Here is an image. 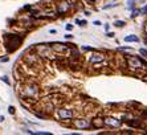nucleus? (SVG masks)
I'll return each mask as SVG.
<instances>
[{"mask_svg":"<svg viewBox=\"0 0 147 135\" xmlns=\"http://www.w3.org/2000/svg\"><path fill=\"white\" fill-rule=\"evenodd\" d=\"M21 41H23V37H19L17 34H8L7 41H5V47H7V49L9 52H13L20 47Z\"/></svg>","mask_w":147,"mask_h":135,"instance_id":"obj_1","label":"nucleus"},{"mask_svg":"<svg viewBox=\"0 0 147 135\" xmlns=\"http://www.w3.org/2000/svg\"><path fill=\"white\" fill-rule=\"evenodd\" d=\"M38 93V89L36 85L31 84V85H27L24 89H23V95H24L25 98H32L34 97V95H37Z\"/></svg>","mask_w":147,"mask_h":135,"instance_id":"obj_2","label":"nucleus"},{"mask_svg":"<svg viewBox=\"0 0 147 135\" xmlns=\"http://www.w3.org/2000/svg\"><path fill=\"white\" fill-rule=\"evenodd\" d=\"M73 126L80 130H86V128H93L92 127V122L88 121V119H77V121L73 122Z\"/></svg>","mask_w":147,"mask_h":135,"instance_id":"obj_3","label":"nucleus"},{"mask_svg":"<svg viewBox=\"0 0 147 135\" xmlns=\"http://www.w3.org/2000/svg\"><path fill=\"white\" fill-rule=\"evenodd\" d=\"M103 122H105V126H110V127H119L121 125H122V121H119V119H115L113 118V117H106V118H103Z\"/></svg>","mask_w":147,"mask_h":135,"instance_id":"obj_4","label":"nucleus"},{"mask_svg":"<svg viewBox=\"0 0 147 135\" xmlns=\"http://www.w3.org/2000/svg\"><path fill=\"white\" fill-rule=\"evenodd\" d=\"M60 119H72L73 118V111L69 109H60L57 111Z\"/></svg>","mask_w":147,"mask_h":135,"instance_id":"obj_5","label":"nucleus"},{"mask_svg":"<svg viewBox=\"0 0 147 135\" xmlns=\"http://www.w3.org/2000/svg\"><path fill=\"white\" fill-rule=\"evenodd\" d=\"M129 64L131 65V68H135V69H138V68H142V66H146V62L144 61H142L139 57H133L130 61H129Z\"/></svg>","mask_w":147,"mask_h":135,"instance_id":"obj_6","label":"nucleus"},{"mask_svg":"<svg viewBox=\"0 0 147 135\" xmlns=\"http://www.w3.org/2000/svg\"><path fill=\"white\" fill-rule=\"evenodd\" d=\"M92 122V127L93 128H102L105 126V122H103L102 118H94Z\"/></svg>","mask_w":147,"mask_h":135,"instance_id":"obj_7","label":"nucleus"},{"mask_svg":"<svg viewBox=\"0 0 147 135\" xmlns=\"http://www.w3.org/2000/svg\"><path fill=\"white\" fill-rule=\"evenodd\" d=\"M105 60V56L103 54H94L92 58H90V62H101V61H103Z\"/></svg>","mask_w":147,"mask_h":135,"instance_id":"obj_8","label":"nucleus"},{"mask_svg":"<svg viewBox=\"0 0 147 135\" xmlns=\"http://www.w3.org/2000/svg\"><path fill=\"white\" fill-rule=\"evenodd\" d=\"M126 123L129 126H131V127H139L142 121L140 119H131V121H126Z\"/></svg>","mask_w":147,"mask_h":135,"instance_id":"obj_9","label":"nucleus"},{"mask_svg":"<svg viewBox=\"0 0 147 135\" xmlns=\"http://www.w3.org/2000/svg\"><path fill=\"white\" fill-rule=\"evenodd\" d=\"M69 7H70L69 3H65V1L61 3L60 4V7H58V14H64V12H66V11L69 9Z\"/></svg>","mask_w":147,"mask_h":135,"instance_id":"obj_10","label":"nucleus"},{"mask_svg":"<svg viewBox=\"0 0 147 135\" xmlns=\"http://www.w3.org/2000/svg\"><path fill=\"white\" fill-rule=\"evenodd\" d=\"M125 41H127V43H138L139 41V37H137V36H134V34H131V36H126L125 37Z\"/></svg>","mask_w":147,"mask_h":135,"instance_id":"obj_11","label":"nucleus"},{"mask_svg":"<svg viewBox=\"0 0 147 135\" xmlns=\"http://www.w3.org/2000/svg\"><path fill=\"white\" fill-rule=\"evenodd\" d=\"M135 0H129V1H127V8H129V9H134V5H135Z\"/></svg>","mask_w":147,"mask_h":135,"instance_id":"obj_12","label":"nucleus"},{"mask_svg":"<svg viewBox=\"0 0 147 135\" xmlns=\"http://www.w3.org/2000/svg\"><path fill=\"white\" fill-rule=\"evenodd\" d=\"M114 25L115 27H125V21H122V20H117V21H114Z\"/></svg>","mask_w":147,"mask_h":135,"instance_id":"obj_13","label":"nucleus"},{"mask_svg":"<svg viewBox=\"0 0 147 135\" xmlns=\"http://www.w3.org/2000/svg\"><path fill=\"white\" fill-rule=\"evenodd\" d=\"M119 51H133V48H130V47H121Z\"/></svg>","mask_w":147,"mask_h":135,"instance_id":"obj_14","label":"nucleus"},{"mask_svg":"<svg viewBox=\"0 0 147 135\" xmlns=\"http://www.w3.org/2000/svg\"><path fill=\"white\" fill-rule=\"evenodd\" d=\"M1 81H4V82H5V84H8V85H9V81H8V78L5 77V76H3V77H1Z\"/></svg>","mask_w":147,"mask_h":135,"instance_id":"obj_15","label":"nucleus"},{"mask_svg":"<svg viewBox=\"0 0 147 135\" xmlns=\"http://www.w3.org/2000/svg\"><path fill=\"white\" fill-rule=\"evenodd\" d=\"M139 53H140V54H143V56H147V51H146V49H140Z\"/></svg>","mask_w":147,"mask_h":135,"instance_id":"obj_16","label":"nucleus"},{"mask_svg":"<svg viewBox=\"0 0 147 135\" xmlns=\"http://www.w3.org/2000/svg\"><path fill=\"white\" fill-rule=\"evenodd\" d=\"M139 12H140V14H147V5H146L144 8H142V9H140Z\"/></svg>","mask_w":147,"mask_h":135,"instance_id":"obj_17","label":"nucleus"},{"mask_svg":"<svg viewBox=\"0 0 147 135\" xmlns=\"http://www.w3.org/2000/svg\"><path fill=\"white\" fill-rule=\"evenodd\" d=\"M138 14H139V11H134L131 16H133V17H137V16H138Z\"/></svg>","mask_w":147,"mask_h":135,"instance_id":"obj_18","label":"nucleus"},{"mask_svg":"<svg viewBox=\"0 0 147 135\" xmlns=\"http://www.w3.org/2000/svg\"><path fill=\"white\" fill-rule=\"evenodd\" d=\"M9 113H11V114H13V113H15V107H13V106H9Z\"/></svg>","mask_w":147,"mask_h":135,"instance_id":"obj_19","label":"nucleus"},{"mask_svg":"<svg viewBox=\"0 0 147 135\" xmlns=\"http://www.w3.org/2000/svg\"><path fill=\"white\" fill-rule=\"evenodd\" d=\"M66 29H68V30H72V29H73V25H70V24H68V25H66Z\"/></svg>","mask_w":147,"mask_h":135,"instance_id":"obj_20","label":"nucleus"},{"mask_svg":"<svg viewBox=\"0 0 147 135\" xmlns=\"http://www.w3.org/2000/svg\"><path fill=\"white\" fill-rule=\"evenodd\" d=\"M84 51H92V48L90 47H84Z\"/></svg>","mask_w":147,"mask_h":135,"instance_id":"obj_21","label":"nucleus"},{"mask_svg":"<svg viewBox=\"0 0 147 135\" xmlns=\"http://www.w3.org/2000/svg\"><path fill=\"white\" fill-rule=\"evenodd\" d=\"M94 25H101V21H94Z\"/></svg>","mask_w":147,"mask_h":135,"instance_id":"obj_22","label":"nucleus"},{"mask_svg":"<svg viewBox=\"0 0 147 135\" xmlns=\"http://www.w3.org/2000/svg\"><path fill=\"white\" fill-rule=\"evenodd\" d=\"M146 30H147V28H146Z\"/></svg>","mask_w":147,"mask_h":135,"instance_id":"obj_23","label":"nucleus"}]
</instances>
